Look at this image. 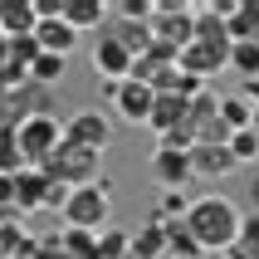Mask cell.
I'll return each instance as SVG.
<instances>
[{"mask_svg": "<svg viewBox=\"0 0 259 259\" xmlns=\"http://www.w3.org/2000/svg\"><path fill=\"white\" fill-rule=\"evenodd\" d=\"M240 225H245L240 205H235L230 196H220V191L191 201L186 230L196 235V245H201L205 254H225V249H235V245H240Z\"/></svg>", "mask_w": 259, "mask_h": 259, "instance_id": "1", "label": "cell"}, {"mask_svg": "<svg viewBox=\"0 0 259 259\" xmlns=\"http://www.w3.org/2000/svg\"><path fill=\"white\" fill-rule=\"evenodd\" d=\"M108 215H113V176H98L88 186H73L69 205H64V225L69 230L103 235L108 230Z\"/></svg>", "mask_w": 259, "mask_h": 259, "instance_id": "2", "label": "cell"}, {"mask_svg": "<svg viewBox=\"0 0 259 259\" xmlns=\"http://www.w3.org/2000/svg\"><path fill=\"white\" fill-rule=\"evenodd\" d=\"M152 39L181 59V49H186V44H196V5H181V0H157Z\"/></svg>", "mask_w": 259, "mask_h": 259, "instance_id": "3", "label": "cell"}, {"mask_svg": "<svg viewBox=\"0 0 259 259\" xmlns=\"http://www.w3.org/2000/svg\"><path fill=\"white\" fill-rule=\"evenodd\" d=\"M98 161H103V152L69 142V132H64V147H59L54 157L44 161L39 171L59 176V181H69V186H88V181H98V176H103V171H98Z\"/></svg>", "mask_w": 259, "mask_h": 259, "instance_id": "4", "label": "cell"}, {"mask_svg": "<svg viewBox=\"0 0 259 259\" xmlns=\"http://www.w3.org/2000/svg\"><path fill=\"white\" fill-rule=\"evenodd\" d=\"M15 137H20L25 166H44V161L64 147V122H59L54 113H39V117H29V122H20V132H15Z\"/></svg>", "mask_w": 259, "mask_h": 259, "instance_id": "5", "label": "cell"}, {"mask_svg": "<svg viewBox=\"0 0 259 259\" xmlns=\"http://www.w3.org/2000/svg\"><path fill=\"white\" fill-rule=\"evenodd\" d=\"M108 98H113V113L122 117V122H152V108H157V88L137 83V78H122V83L108 88Z\"/></svg>", "mask_w": 259, "mask_h": 259, "instance_id": "6", "label": "cell"}, {"mask_svg": "<svg viewBox=\"0 0 259 259\" xmlns=\"http://www.w3.org/2000/svg\"><path fill=\"white\" fill-rule=\"evenodd\" d=\"M64 132H69V142H78V147L108 152V142H113V117L98 113V108H83V113H73L69 122H64Z\"/></svg>", "mask_w": 259, "mask_h": 259, "instance_id": "7", "label": "cell"}, {"mask_svg": "<svg viewBox=\"0 0 259 259\" xmlns=\"http://www.w3.org/2000/svg\"><path fill=\"white\" fill-rule=\"evenodd\" d=\"M132 64H137V59L122 49V39H113V34H98V44H93V73H98L108 88L122 83V78H132Z\"/></svg>", "mask_w": 259, "mask_h": 259, "instance_id": "8", "label": "cell"}, {"mask_svg": "<svg viewBox=\"0 0 259 259\" xmlns=\"http://www.w3.org/2000/svg\"><path fill=\"white\" fill-rule=\"evenodd\" d=\"M176 69L191 73V78H201V83H210L220 69H230V49H215V44H186L181 49V59H176Z\"/></svg>", "mask_w": 259, "mask_h": 259, "instance_id": "9", "label": "cell"}, {"mask_svg": "<svg viewBox=\"0 0 259 259\" xmlns=\"http://www.w3.org/2000/svg\"><path fill=\"white\" fill-rule=\"evenodd\" d=\"M152 176L161 181V191H181L186 181H196L191 152H181V147H157V152H152Z\"/></svg>", "mask_w": 259, "mask_h": 259, "instance_id": "10", "label": "cell"}, {"mask_svg": "<svg viewBox=\"0 0 259 259\" xmlns=\"http://www.w3.org/2000/svg\"><path fill=\"white\" fill-rule=\"evenodd\" d=\"M191 166H196V181H225V176L240 171V161L230 157V142L215 147V142H201L191 152Z\"/></svg>", "mask_w": 259, "mask_h": 259, "instance_id": "11", "label": "cell"}, {"mask_svg": "<svg viewBox=\"0 0 259 259\" xmlns=\"http://www.w3.org/2000/svg\"><path fill=\"white\" fill-rule=\"evenodd\" d=\"M34 44H39L44 54H59V59H69L73 49H78V29L59 15V20H39L34 25Z\"/></svg>", "mask_w": 259, "mask_h": 259, "instance_id": "12", "label": "cell"}, {"mask_svg": "<svg viewBox=\"0 0 259 259\" xmlns=\"http://www.w3.org/2000/svg\"><path fill=\"white\" fill-rule=\"evenodd\" d=\"M39 25L34 0H0V39H25Z\"/></svg>", "mask_w": 259, "mask_h": 259, "instance_id": "13", "label": "cell"}, {"mask_svg": "<svg viewBox=\"0 0 259 259\" xmlns=\"http://www.w3.org/2000/svg\"><path fill=\"white\" fill-rule=\"evenodd\" d=\"M186 117H191V103L181 98V93H157V108H152V122H147V127L157 132V137H166V132L181 127Z\"/></svg>", "mask_w": 259, "mask_h": 259, "instance_id": "14", "label": "cell"}, {"mask_svg": "<svg viewBox=\"0 0 259 259\" xmlns=\"http://www.w3.org/2000/svg\"><path fill=\"white\" fill-rule=\"evenodd\" d=\"M166 249H171V235H166L161 220H147L142 230L132 235V259H166Z\"/></svg>", "mask_w": 259, "mask_h": 259, "instance_id": "15", "label": "cell"}, {"mask_svg": "<svg viewBox=\"0 0 259 259\" xmlns=\"http://www.w3.org/2000/svg\"><path fill=\"white\" fill-rule=\"evenodd\" d=\"M15 186H20V210H44V196H49V171L39 166H25V171L15 176Z\"/></svg>", "mask_w": 259, "mask_h": 259, "instance_id": "16", "label": "cell"}, {"mask_svg": "<svg viewBox=\"0 0 259 259\" xmlns=\"http://www.w3.org/2000/svg\"><path fill=\"white\" fill-rule=\"evenodd\" d=\"M108 15H113L108 0H64V20H69L78 34H83V29H98Z\"/></svg>", "mask_w": 259, "mask_h": 259, "instance_id": "17", "label": "cell"}, {"mask_svg": "<svg viewBox=\"0 0 259 259\" xmlns=\"http://www.w3.org/2000/svg\"><path fill=\"white\" fill-rule=\"evenodd\" d=\"M220 122H225L230 132L254 127V103H249L245 93H220Z\"/></svg>", "mask_w": 259, "mask_h": 259, "instance_id": "18", "label": "cell"}, {"mask_svg": "<svg viewBox=\"0 0 259 259\" xmlns=\"http://www.w3.org/2000/svg\"><path fill=\"white\" fill-rule=\"evenodd\" d=\"M230 69L240 73L245 83H249V78H259V44L254 39H235L230 44Z\"/></svg>", "mask_w": 259, "mask_h": 259, "instance_id": "19", "label": "cell"}, {"mask_svg": "<svg viewBox=\"0 0 259 259\" xmlns=\"http://www.w3.org/2000/svg\"><path fill=\"white\" fill-rule=\"evenodd\" d=\"M69 73V59H59V54H39L34 64H29V83H39V88H54L59 78Z\"/></svg>", "mask_w": 259, "mask_h": 259, "instance_id": "20", "label": "cell"}, {"mask_svg": "<svg viewBox=\"0 0 259 259\" xmlns=\"http://www.w3.org/2000/svg\"><path fill=\"white\" fill-rule=\"evenodd\" d=\"M230 39H254L259 44V0H240V15L230 20Z\"/></svg>", "mask_w": 259, "mask_h": 259, "instance_id": "21", "label": "cell"}, {"mask_svg": "<svg viewBox=\"0 0 259 259\" xmlns=\"http://www.w3.org/2000/svg\"><path fill=\"white\" fill-rule=\"evenodd\" d=\"M230 157L240 161V166H254V161H259V132L254 127H245V132L230 137Z\"/></svg>", "mask_w": 259, "mask_h": 259, "instance_id": "22", "label": "cell"}, {"mask_svg": "<svg viewBox=\"0 0 259 259\" xmlns=\"http://www.w3.org/2000/svg\"><path fill=\"white\" fill-rule=\"evenodd\" d=\"M69 196H73V186H69V181H59V176H49V196H44V210H59V215H64V205H69Z\"/></svg>", "mask_w": 259, "mask_h": 259, "instance_id": "23", "label": "cell"}, {"mask_svg": "<svg viewBox=\"0 0 259 259\" xmlns=\"http://www.w3.org/2000/svg\"><path fill=\"white\" fill-rule=\"evenodd\" d=\"M240 249L259 259V215H245V225H240Z\"/></svg>", "mask_w": 259, "mask_h": 259, "instance_id": "24", "label": "cell"}, {"mask_svg": "<svg viewBox=\"0 0 259 259\" xmlns=\"http://www.w3.org/2000/svg\"><path fill=\"white\" fill-rule=\"evenodd\" d=\"M34 259H69V249H64V240L54 235H39V249H34Z\"/></svg>", "mask_w": 259, "mask_h": 259, "instance_id": "25", "label": "cell"}, {"mask_svg": "<svg viewBox=\"0 0 259 259\" xmlns=\"http://www.w3.org/2000/svg\"><path fill=\"white\" fill-rule=\"evenodd\" d=\"M249 215H259V176H249Z\"/></svg>", "mask_w": 259, "mask_h": 259, "instance_id": "26", "label": "cell"}, {"mask_svg": "<svg viewBox=\"0 0 259 259\" xmlns=\"http://www.w3.org/2000/svg\"><path fill=\"white\" fill-rule=\"evenodd\" d=\"M240 93H245V98H249V103H254V108H259V78H249V83L240 88Z\"/></svg>", "mask_w": 259, "mask_h": 259, "instance_id": "27", "label": "cell"}, {"mask_svg": "<svg viewBox=\"0 0 259 259\" xmlns=\"http://www.w3.org/2000/svg\"><path fill=\"white\" fill-rule=\"evenodd\" d=\"M220 259H254V254H245V249L235 245V249H225V254H220Z\"/></svg>", "mask_w": 259, "mask_h": 259, "instance_id": "28", "label": "cell"}, {"mask_svg": "<svg viewBox=\"0 0 259 259\" xmlns=\"http://www.w3.org/2000/svg\"><path fill=\"white\" fill-rule=\"evenodd\" d=\"M254 132H259V108H254Z\"/></svg>", "mask_w": 259, "mask_h": 259, "instance_id": "29", "label": "cell"}, {"mask_svg": "<svg viewBox=\"0 0 259 259\" xmlns=\"http://www.w3.org/2000/svg\"><path fill=\"white\" fill-rule=\"evenodd\" d=\"M210 259H220V254H210Z\"/></svg>", "mask_w": 259, "mask_h": 259, "instance_id": "30", "label": "cell"}]
</instances>
